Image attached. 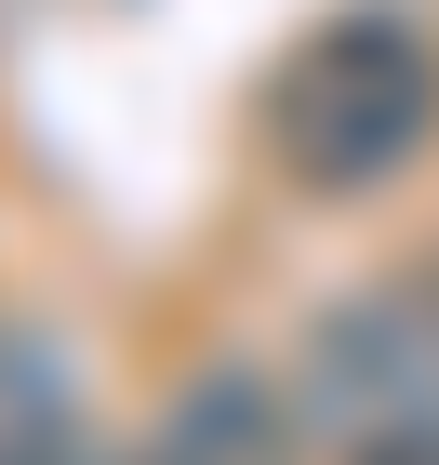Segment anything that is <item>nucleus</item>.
I'll return each mask as SVG.
<instances>
[{"mask_svg": "<svg viewBox=\"0 0 439 465\" xmlns=\"http://www.w3.org/2000/svg\"><path fill=\"white\" fill-rule=\"evenodd\" d=\"M426 134H439V40L413 27L400 0L320 14L254 94V146L306 200H373L386 173L426 160Z\"/></svg>", "mask_w": 439, "mask_h": 465, "instance_id": "f257e3e1", "label": "nucleus"}, {"mask_svg": "<svg viewBox=\"0 0 439 465\" xmlns=\"http://www.w3.org/2000/svg\"><path fill=\"white\" fill-rule=\"evenodd\" d=\"M134 465H306V412L266 359H200L160 412H146Z\"/></svg>", "mask_w": 439, "mask_h": 465, "instance_id": "7ed1b4c3", "label": "nucleus"}, {"mask_svg": "<svg viewBox=\"0 0 439 465\" xmlns=\"http://www.w3.org/2000/svg\"><path fill=\"white\" fill-rule=\"evenodd\" d=\"M293 412L333 439V465H439V280H386L306 320Z\"/></svg>", "mask_w": 439, "mask_h": 465, "instance_id": "f03ea898", "label": "nucleus"}]
</instances>
